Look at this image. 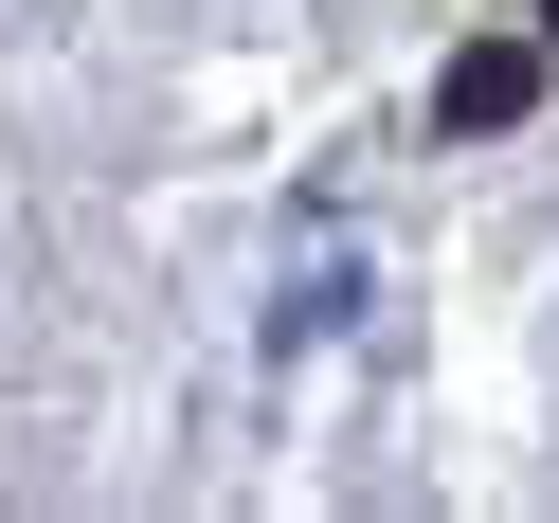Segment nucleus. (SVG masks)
<instances>
[{
	"instance_id": "nucleus-1",
	"label": "nucleus",
	"mask_w": 559,
	"mask_h": 523,
	"mask_svg": "<svg viewBox=\"0 0 559 523\" xmlns=\"http://www.w3.org/2000/svg\"><path fill=\"white\" fill-rule=\"evenodd\" d=\"M433 109H451V127H523V109H542V55H523V37H469Z\"/></svg>"
},
{
	"instance_id": "nucleus-2",
	"label": "nucleus",
	"mask_w": 559,
	"mask_h": 523,
	"mask_svg": "<svg viewBox=\"0 0 559 523\" xmlns=\"http://www.w3.org/2000/svg\"><path fill=\"white\" fill-rule=\"evenodd\" d=\"M542 37H559V0H542Z\"/></svg>"
}]
</instances>
